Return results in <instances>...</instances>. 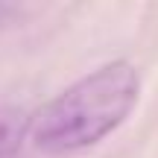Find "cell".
Here are the masks:
<instances>
[{
	"label": "cell",
	"mask_w": 158,
	"mask_h": 158,
	"mask_svg": "<svg viewBox=\"0 0 158 158\" xmlns=\"http://www.w3.org/2000/svg\"><path fill=\"white\" fill-rule=\"evenodd\" d=\"M138 94V70L123 59L106 62L44 102L29 117L27 141H32V147L47 155L88 149L129 120Z\"/></svg>",
	"instance_id": "6da1fadb"
},
{
	"label": "cell",
	"mask_w": 158,
	"mask_h": 158,
	"mask_svg": "<svg viewBox=\"0 0 158 158\" xmlns=\"http://www.w3.org/2000/svg\"><path fill=\"white\" fill-rule=\"evenodd\" d=\"M29 117L18 108H0V158H15L27 141Z\"/></svg>",
	"instance_id": "7a4b0ae2"
}]
</instances>
